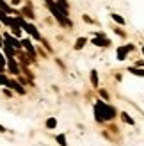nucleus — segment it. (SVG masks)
I'll return each instance as SVG.
<instances>
[{
  "instance_id": "5701e85b",
  "label": "nucleus",
  "mask_w": 144,
  "mask_h": 146,
  "mask_svg": "<svg viewBox=\"0 0 144 146\" xmlns=\"http://www.w3.org/2000/svg\"><path fill=\"white\" fill-rule=\"evenodd\" d=\"M11 2H13L14 5H18V4H20V0H11Z\"/></svg>"
},
{
  "instance_id": "a878e982",
  "label": "nucleus",
  "mask_w": 144,
  "mask_h": 146,
  "mask_svg": "<svg viewBox=\"0 0 144 146\" xmlns=\"http://www.w3.org/2000/svg\"><path fill=\"white\" fill-rule=\"evenodd\" d=\"M142 55H144V46H142Z\"/></svg>"
},
{
  "instance_id": "aec40b11",
  "label": "nucleus",
  "mask_w": 144,
  "mask_h": 146,
  "mask_svg": "<svg viewBox=\"0 0 144 146\" xmlns=\"http://www.w3.org/2000/svg\"><path fill=\"white\" fill-rule=\"evenodd\" d=\"M4 66H5V59H4V55L0 54V71L4 70Z\"/></svg>"
},
{
  "instance_id": "bb28decb",
  "label": "nucleus",
  "mask_w": 144,
  "mask_h": 146,
  "mask_svg": "<svg viewBox=\"0 0 144 146\" xmlns=\"http://www.w3.org/2000/svg\"><path fill=\"white\" fill-rule=\"evenodd\" d=\"M0 2H2V0H0Z\"/></svg>"
},
{
  "instance_id": "f3484780",
  "label": "nucleus",
  "mask_w": 144,
  "mask_h": 146,
  "mask_svg": "<svg viewBox=\"0 0 144 146\" xmlns=\"http://www.w3.org/2000/svg\"><path fill=\"white\" fill-rule=\"evenodd\" d=\"M57 5H59L61 9H64V11H68V2L66 0H57Z\"/></svg>"
},
{
  "instance_id": "f03ea898",
  "label": "nucleus",
  "mask_w": 144,
  "mask_h": 146,
  "mask_svg": "<svg viewBox=\"0 0 144 146\" xmlns=\"http://www.w3.org/2000/svg\"><path fill=\"white\" fill-rule=\"evenodd\" d=\"M92 43H94L96 46H109V45H110V41L107 39L103 34H96L94 38H92Z\"/></svg>"
},
{
  "instance_id": "9d476101",
  "label": "nucleus",
  "mask_w": 144,
  "mask_h": 146,
  "mask_svg": "<svg viewBox=\"0 0 144 146\" xmlns=\"http://www.w3.org/2000/svg\"><path fill=\"white\" fill-rule=\"evenodd\" d=\"M110 16H112V20L116 21V23H119V25H125V18H123V16H119V14H116V13H112Z\"/></svg>"
},
{
  "instance_id": "4468645a",
  "label": "nucleus",
  "mask_w": 144,
  "mask_h": 146,
  "mask_svg": "<svg viewBox=\"0 0 144 146\" xmlns=\"http://www.w3.org/2000/svg\"><path fill=\"white\" fill-rule=\"evenodd\" d=\"M130 73H133V75H139V77H144V70H139V68H130L128 70Z\"/></svg>"
},
{
  "instance_id": "4be33fe9",
  "label": "nucleus",
  "mask_w": 144,
  "mask_h": 146,
  "mask_svg": "<svg viewBox=\"0 0 144 146\" xmlns=\"http://www.w3.org/2000/svg\"><path fill=\"white\" fill-rule=\"evenodd\" d=\"M102 96H103L105 100H109V93H107V91H102Z\"/></svg>"
},
{
  "instance_id": "dca6fc26",
  "label": "nucleus",
  "mask_w": 144,
  "mask_h": 146,
  "mask_svg": "<svg viewBox=\"0 0 144 146\" xmlns=\"http://www.w3.org/2000/svg\"><path fill=\"white\" fill-rule=\"evenodd\" d=\"M91 82H92V86H98V73L96 71H91Z\"/></svg>"
},
{
  "instance_id": "6e6552de",
  "label": "nucleus",
  "mask_w": 144,
  "mask_h": 146,
  "mask_svg": "<svg viewBox=\"0 0 144 146\" xmlns=\"http://www.w3.org/2000/svg\"><path fill=\"white\" fill-rule=\"evenodd\" d=\"M7 86H9L11 89H14L16 93H20V94H23V93H25V89H23V87H21L18 82H14V80H9V84H7Z\"/></svg>"
},
{
  "instance_id": "7ed1b4c3",
  "label": "nucleus",
  "mask_w": 144,
  "mask_h": 146,
  "mask_svg": "<svg viewBox=\"0 0 144 146\" xmlns=\"http://www.w3.org/2000/svg\"><path fill=\"white\" fill-rule=\"evenodd\" d=\"M132 50H133V45L119 46V48H118V59H119V61H123V59H126V55H128V52H132Z\"/></svg>"
},
{
  "instance_id": "ddd939ff",
  "label": "nucleus",
  "mask_w": 144,
  "mask_h": 146,
  "mask_svg": "<svg viewBox=\"0 0 144 146\" xmlns=\"http://www.w3.org/2000/svg\"><path fill=\"white\" fill-rule=\"evenodd\" d=\"M55 127H57V119L55 118L46 119V128H55Z\"/></svg>"
},
{
  "instance_id": "f257e3e1",
  "label": "nucleus",
  "mask_w": 144,
  "mask_h": 146,
  "mask_svg": "<svg viewBox=\"0 0 144 146\" xmlns=\"http://www.w3.org/2000/svg\"><path fill=\"white\" fill-rule=\"evenodd\" d=\"M46 5H48V9L52 11V14H54V16H55L57 20L61 21L62 25H71L69 21L66 20V16H68V11H64V9H61V7L57 5L55 2H52V0H46Z\"/></svg>"
},
{
  "instance_id": "2eb2a0df",
  "label": "nucleus",
  "mask_w": 144,
  "mask_h": 146,
  "mask_svg": "<svg viewBox=\"0 0 144 146\" xmlns=\"http://www.w3.org/2000/svg\"><path fill=\"white\" fill-rule=\"evenodd\" d=\"M121 118H123V121H125V123H128V125H133V119H132V118H130V116H128L126 112L121 114Z\"/></svg>"
},
{
  "instance_id": "423d86ee",
  "label": "nucleus",
  "mask_w": 144,
  "mask_h": 146,
  "mask_svg": "<svg viewBox=\"0 0 144 146\" xmlns=\"http://www.w3.org/2000/svg\"><path fill=\"white\" fill-rule=\"evenodd\" d=\"M4 39H5L7 45H11L13 48H20V46H21V43H20L18 39H14L13 36H9V34H5V36H4Z\"/></svg>"
},
{
  "instance_id": "a211bd4d",
  "label": "nucleus",
  "mask_w": 144,
  "mask_h": 146,
  "mask_svg": "<svg viewBox=\"0 0 144 146\" xmlns=\"http://www.w3.org/2000/svg\"><path fill=\"white\" fill-rule=\"evenodd\" d=\"M57 143H59L61 146H66L68 143H66V137H64V135H57Z\"/></svg>"
},
{
  "instance_id": "393cba45",
  "label": "nucleus",
  "mask_w": 144,
  "mask_h": 146,
  "mask_svg": "<svg viewBox=\"0 0 144 146\" xmlns=\"http://www.w3.org/2000/svg\"><path fill=\"white\" fill-rule=\"evenodd\" d=\"M4 45V41H2V36H0V46H2Z\"/></svg>"
},
{
  "instance_id": "1a4fd4ad",
  "label": "nucleus",
  "mask_w": 144,
  "mask_h": 146,
  "mask_svg": "<svg viewBox=\"0 0 144 146\" xmlns=\"http://www.w3.org/2000/svg\"><path fill=\"white\" fill-rule=\"evenodd\" d=\"M21 46H25V48L28 50V54L34 57V46L30 45V41H28V39H23V41H21Z\"/></svg>"
},
{
  "instance_id": "b1692460",
  "label": "nucleus",
  "mask_w": 144,
  "mask_h": 146,
  "mask_svg": "<svg viewBox=\"0 0 144 146\" xmlns=\"http://www.w3.org/2000/svg\"><path fill=\"white\" fill-rule=\"evenodd\" d=\"M0 132H5V128H4L2 125H0Z\"/></svg>"
},
{
  "instance_id": "6ab92c4d",
  "label": "nucleus",
  "mask_w": 144,
  "mask_h": 146,
  "mask_svg": "<svg viewBox=\"0 0 144 146\" xmlns=\"http://www.w3.org/2000/svg\"><path fill=\"white\" fill-rule=\"evenodd\" d=\"M0 84H2V86H7V84H9V78H7L5 75H0Z\"/></svg>"
},
{
  "instance_id": "f8f14e48",
  "label": "nucleus",
  "mask_w": 144,
  "mask_h": 146,
  "mask_svg": "<svg viewBox=\"0 0 144 146\" xmlns=\"http://www.w3.org/2000/svg\"><path fill=\"white\" fill-rule=\"evenodd\" d=\"M85 43H87V39H85V38H78L77 43H75V48H77V50H78V48H82Z\"/></svg>"
},
{
  "instance_id": "39448f33",
  "label": "nucleus",
  "mask_w": 144,
  "mask_h": 146,
  "mask_svg": "<svg viewBox=\"0 0 144 146\" xmlns=\"http://www.w3.org/2000/svg\"><path fill=\"white\" fill-rule=\"evenodd\" d=\"M114 118H116V109L103 105V119H114Z\"/></svg>"
},
{
  "instance_id": "0eeeda50",
  "label": "nucleus",
  "mask_w": 144,
  "mask_h": 146,
  "mask_svg": "<svg viewBox=\"0 0 144 146\" xmlns=\"http://www.w3.org/2000/svg\"><path fill=\"white\" fill-rule=\"evenodd\" d=\"M7 64H9V71L13 73V75H18V73H20V70H18V64H16V61H14L13 57H9V61H7Z\"/></svg>"
},
{
  "instance_id": "412c9836",
  "label": "nucleus",
  "mask_w": 144,
  "mask_h": 146,
  "mask_svg": "<svg viewBox=\"0 0 144 146\" xmlns=\"http://www.w3.org/2000/svg\"><path fill=\"white\" fill-rule=\"evenodd\" d=\"M23 14H25V16H28V18H32V16H34L30 9H23Z\"/></svg>"
},
{
  "instance_id": "9b49d317",
  "label": "nucleus",
  "mask_w": 144,
  "mask_h": 146,
  "mask_svg": "<svg viewBox=\"0 0 144 146\" xmlns=\"http://www.w3.org/2000/svg\"><path fill=\"white\" fill-rule=\"evenodd\" d=\"M4 50H5V55H7V57H13V55H14V48H13L11 45H7V43H5Z\"/></svg>"
},
{
  "instance_id": "20e7f679",
  "label": "nucleus",
  "mask_w": 144,
  "mask_h": 146,
  "mask_svg": "<svg viewBox=\"0 0 144 146\" xmlns=\"http://www.w3.org/2000/svg\"><path fill=\"white\" fill-rule=\"evenodd\" d=\"M103 102H96V105H94V118L96 121H105L103 119Z\"/></svg>"
}]
</instances>
